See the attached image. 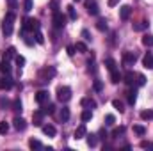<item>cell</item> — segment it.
I'll use <instances>...</instances> for the list:
<instances>
[{
    "label": "cell",
    "mask_w": 153,
    "mask_h": 151,
    "mask_svg": "<svg viewBox=\"0 0 153 151\" xmlns=\"http://www.w3.org/2000/svg\"><path fill=\"white\" fill-rule=\"evenodd\" d=\"M130 14H132V7H130V5H121V7H119V18H121L123 21H126V20L130 18Z\"/></svg>",
    "instance_id": "cell-7"
},
{
    "label": "cell",
    "mask_w": 153,
    "mask_h": 151,
    "mask_svg": "<svg viewBox=\"0 0 153 151\" xmlns=\"http://www.w3.org/2000/svg\"><path fill=\"white\" fill-rule=\"evenodd\" d=\"M7 132H9V124H7L5 121H2V123H0V133H2V135H5Z\"/></svg>",
    "instance_id": "cell-33"
},
{
    "label": "cell",
    "mask_w": 153,
    "mask_h": 151,
    "mask_svg": "<svg viewBox=\"0 0 153 151\" xmlns=\"http://www.w3.org/2000/svg\"><path fill=\"white\" fill-rule=\"evenodd\" d=\"M85 7H87V13H89L91 16H96V14L100 13V9H98V4H96V0H87Z\"/></svg>",
    "instance_id": "cell-6"
},
{
    "label": "cell",
    "mask_w": 153,
    "mask_h": 151,
    "mask_svg": "<svg viewBox=\"0 0 153 151\" xmlns=\"http://www.w3.org/2000/svg\"><path fill=\"white\" fill-rule=\"evenodd\" d=\"M43 115H45V112H43V110H38V112H34L32 119H34V124H36V126H41V123H43Z\"/></svg>",
    "instance_id": "cell-16"
},
{
    "label": "cell",
    "mask_w": 153,
    "mask_h": 151,
    "mask_svg": "<svg viewBox=\"0 0 153 151\" xmlns=\"http://www.w3.org/2000/svg\"><path fill=\"white\" fill-rule=\"evenodd\" d=\"M66 52H68V55H73V53H75V46H73V44H70V46L66 48Z\"/></svg>",
    "instance_id": "cell-45"
},
{
    "label": "cell",
    "mask_w": 153,
    "mask_h": 151,
    "mask_svg": "<svg viewBox=\"0 0 153 151\" xmlns=\"http://www.w3.org/2000/svg\"><path fill=\"white\" fill-rule=\"evenodd\" d=\"M143 44H144V46H148V48H152V46H153V36H152V34H146V36L143 38Z\"/></svg>",
    "instance_id": "cell-20"
},
{
    "label": "cell",
    "mask_w": 153,
    "mask_h": 151,
    "mask_svg": "<svg viewBox=\"0 0 153 151\" xmlns=\"http://www.w3.org/2000/svg\"><path fill=\"white\" fill-rule=\"evenodd\" d=\"M135 101H137V91L134 89V91H130V93H128V103H130V105H134Z\"/></svg>",
    "instance_id": "cell-23"
},
{
    "label": "cell",
    "mask_w": 153,
    "mask_h": 151,
    "mask_svg": "<svg viewBox=\"0 0 153 151\" xmlns=\"http://www.w3.org/2000/svg\"><path fill=\"white\" fill-rule=\"evenodd\" d=\"M135 61H137V55H135V53H130V52H126V53L123 55V62H125L126 66H132Z\"/></svg>",
    "instance_id": "cell-9"
},
{
    "label": "cell",
    "mask_w": 153,
    "mask_h": 151,
    "mask_svg": "<svg viewBox=\"0 0 153 151\" xmlns=\"http://www.w3.org/2000/svg\"><path fill=\"white\" fill-rule=\"evenodd\" d=\"M107 4H109L111 7H114V5H117V4H119V0H109Z\"/></svg>",
    "instance_id": "cell-48"
},
{
    "label": "cell",
    "mask_w": 153,
    "mask_h": 151,
    "mask_svg": "<svg viewBox=\"0 0 153 151\" xmlns=\"http://www.w3.org/2000/svg\"><path fill=\"white\" fill-rule=\"evenodd\" d=\"M66 9H68V16H70L71 20H76V13H75V7H73V5H68Z\"/></svg>",
    "instance_id": "cell-31"
},
{
    "label": "cell",
    "mask_w": 153,
    "mask_h": 151,
    "mask_svg": "<svg viewBox=\"0 0 153 151\" xmlns=\"http://www.w3.org/2000/svg\"><path fill=\"white\" fill-rule=\"evenodd\" d=\"M82 38L85 39V41H91V36H89V32H87V30H82Z\"/></svg>",
    "instance_id": "cell-46"
},
{
    "label": "cell",
    "mask_w": 153,
    "mask_h": 151,
    "mask_svg": "<svg viewBox=\"0 0 153 151\" xmlns=\"http://www.w3.org/2000/svg\"><path fill=\"white\" fill-rule=\"evenodd\" d=\"M25 11H32V0H25Z\"/></svg>",
    "instance_id": "cell-44"
},
{
    "label": "cell",
    "mask_w": 153,
    "mask_h": 151,
    "mask_svg": "<svg viewBox=\"0 0 153 151\" xmlns=\"http://www.w3.org/2000/svg\"><path fill=\"white\" fill-rule=\"evenodd\" d=\"M11 87H13V82H11V78H9V76H7V78L4 76V78L0 80V89H2V91H9Z\"/></svg>",
    "instance_id": "cell-14"
},
{
    "label": "cell",
    "mask_w": 153,
    "mask_h": 151,
    "mask_svg": "<svg viewBox=\"0 0 153 151\" xmlns=\"http://www.w3.org/2000/svg\"><path fill=\"white\" fill-rule=\"evenodd\" d=\"M13 109H14L16 112H22V101H20V100H16V101L13 103Z\"/></svg>",
    "instance_id": "cell-39"
},
{
    "label": "cell",
    "mask_w": 153,
    "mask_h": 151,
    "mask_svg": "<svg viewBox=\"0 0 153 151\" xmlns=\"http://www.w3.org/2000/svg\"><path fill=\"white\" fill-rule=\"evenodd\" d=\"M0 70H2L5 75H9V73H11V64H9V61H7V59H4V61L0 62Z\"/></svg>",
    "instance_id": "cell-17"
},
{
    "label": "cell",
    "mask_w": 153,
    "mask_h": 151,
    "mask_svg": "<svg viewBox=\"0 0 153 151\" xmlns=\"http://www.w3.org/2000/svg\"><path fill=\"white\" fill-rule=\"evenodd\" d=\"M43 133L48 135V137H53V135L57 133V130H55V126H52V124H45V126H43Z\"/></svg>",
    "instance_id": "cell-15"
},
{
    "label": "cell",
    "mask_w": 153,
    "mask_h": 151,
    "mask_svg": "<svg viewBox=\"0 0 153 151\" xmlns=\"http://www.w3.org/2000/svg\"><path fill=\"white\" fill-rule=\"evenodd\" d=\"M23 30H30V32L39 30V21L38 20H32V18H25L23 20Z\"/></svg>",
    "instance_id": "cell-3"
},
{
    "label": "cell",
    "mask_w": 153,
    "mask_h": 151,
    "mask_svg": "<svg viewBox=\"0 0 153 151\" xmlns=\"http://www.w3.org/2000/svg\"><path fill=\"white\" fill-rule=\"evenodd\" d=\"M14 59H16V64H18V66H20V68H22V66H23V64H25V57H22V55H16V57H14Z\"/></svg>",
    "instance_id": "cell-38"
},
{
    "label": "cell",
    "mask_w": 153,
    "mask_h": 151,
    "mask_svg": "<svg viewBox=\"0 0 153 151\" xmlns=\"http://www.w3.org/2000/svg\"><path fill=\"white\" fill-rule=\"evenodd\" d=\"M13 57H16V50L11 46V48H7V52L4 53V59H7V61H9V59H13Z\"/></svg>",
    "instance_id": "cell-22"
},
{
    "label": "cell",
    "mask_w": 153,
    "mask_h": 151,
    "mask_svg": "<svg viewBox=\"0 0 153 151\" xmlns=\"http://www.w3.org/2000/svg\"><path fill=\"white\" fill-rule=\"evenodd\" d=\"M75 2H80V0H75Z\"/></svg>",
    "instance_id": "cell-51"
},
{
    "label": "cell",
    "mask_w": 153,
    "mask_h": 151,
    "mask_svg": "<svg viewBox=\"0 0 153 151\" xmlns=\"http://www.w3.org/2000/svg\"><path fill=\"white\" fill-rule=\"evenodd\" d=\"M80 103H82V107H87V109H94V107H96V101L91 100V98H84Z\"/></svg>",
    "instance_id": "cell-18"
},
{
    "label": "cell",
    "mask_w": 153,
    "mask_h": 151,
    "mask_svg": "<svg viewBox=\"0 0 153 151\" xmlns=\"http://www.w3.org/2000/svg\"><path fill=\"white\" fill-rule=\"evenodd\" d=\"M96 144H98L96 135H87V146H89V148H94Z\"/></svg>",
    "instance_id": "cell-24"
},
{
    "label": "cell",
    "mask_w": 153,
    "mask_h": 151,
    "mask_svg": "<svg viewBox=\"0 0 153 151\" xmlns=\"http://www.w3.org/2000/svg\"><path fill=\"white\" fill-rule=\"evenodd\" d=\"M143 64H144V68H146V70H153V53H152V52H148V53L144 55Z\"/></svg>",
    "instance_id": "cell-11"
},
{
    "label": "cell",
    "mask_w": 153,
    "mask_h": 151,
    "mask_svg": "<svg viewBox=\"0 0 153 151\" xmlns=\"http://www.w3.org/2000/svg\"><path fill=\"white\" fill-rule=\"evenodd\" d=\"M123 78H125V82H126L128 85H135V84H137V80H135V78H137V75H135L134 71H126Z\"/></svg>",
    "instance_id": "cell-10"
},
{
    "label": "cell",
    "mask_w": 153,
    "mask_h": 151,
    "mask_svg": "<svg viewBox=\"0 0 153 151\" xmlns=\"http://www.w3.org/2000/svg\"><path fill=\"white\" fill-rule=\"evenodd\" d=\"M73 135H75V139H76V141H78V139H84V137L87 135V130H85V124H80V126H78V128L75 130V133H73Z\"/></svg>",
    "instance_id": "cell-12"
},
{
    "label": "cell",
    "mask_w": 153,
    "mask_h": 151,
    "mask_svg": "<svg viewBox=\"0 0 153 151\" xmlns=\"http://www.w3.org/2000/svg\"><path fill=\"white\" fill-rule=\"evenodd\" d=\"M13 126H14L18 132H23V130L27 128V123H25V119H23V117H14V121H13Z\"/></svg>",
    "instance_id": "cell-8"
},
{
    "label": "cell",
    "mask_w": 153,
    "mask_h": 151,
    "mask_svg": "<svg viewBox=\"0 0 153 151\" xmlns=\"http://www.w3.org/2000/svg\"><path fill=\"white\" fill-rule=\"evenodd\" d=\"M29 146H30L32 150H39V148H43V144H41L39 141H36V139H30V142H29Z\"/></svg>",
    "instance_id": "cell-28"
},
{
    "label": "cell",
    "mask_w": 153,
    "mask_h": 151,
    "mask_svg": "<svg viewBox=\"0 0 153 151\" xmlns=\"http://www.w3.org/2000/svg\"><path fill=\"white\" fill-rule=\"evenodd\" d=\"M105 64H107V68H109L111 71H114V70H116V61H114V59H107V61H105Z\"/></svg>",
    "instance_id": "cell-34"
},
{
    "label": "cell",
    "mask_w": 153,
    "mask_h": 151,
    "mask_svg": "<svg viewBox=\"0 0 153 151\" xmlns=\"http://www.w3.org/2000/svg\"><path fill=\"white\" fill-rule=\"evenodd\" d=\"M93 89H94L96 93H100V91L103 89V84H102L100 80H94V84H93Z\"/></svg>",
    "instance_id": "cell-36"
},
{
    "label": "cell",
    "mask_w": 153,
    "mask_h": 151,
    "mask_svg": "<svg viewBox=\"0 0 153 151\" xmlns=\"http://www.w3.org/2000/svg\"><path fill=\"white\" fill-rule=\"evenodd\" d=\"M13 21H14V13H7L4 21H2V32L5 36H11L13 34Z\"/></svg>",
    "instance_id": "cell-1"
},
{
    "label": "cell",
    "mask_w": 153,
    "mask_h": 151,
    "mask_svg": "<svg viewBox=\"0 0 153 151\" xmlns=\"http://www.w3.org/2000/svg\"><path fill=\"white\" fill-rule=\"evenodd\" d=\"M53 109H55L53 105H48V107H45V109H43V112H45V114H53Z\"/></svg>",
    "instance_id": "cell-43"
},
{
    "label": "cell",
    "mask_w": 153,
    "mask_h": 151,
    "mask_svg": "<svg viewBox=\"0 0 153 151\" xmlns=\"http://www.w3.org/2000/svg\"><path fill=\"white\" fill-rule=\"evenodd\" d=\"M80 117H82V121H84V123H87V121L93 117V112L87 109V110H84V112H82V115H80Z\"/></svg>",
    "instance_id": "cell-27"
},
{
    "label": "cell",
    "mask_w": 153,
    "mask_h": 151,
    "mask_svg": "<svg viewBox=\"0 0 153 151\" xmlns=\"http://www.w3.org/2000/svg\"><path fill=\"white\" fill-rule=\"evenodd\" d=\"M75 50H78L80 53H85L87 52V46H85V43H82V41H78L75 44Z\"/></svg>",
    "instance_id": "cell-25"
},
{
    "label": "cell",
    "mask_w": 153,
    "mask_h": 151,
    "mask_svg": "<svg viewBox=\"0 0 153 151\" xmlns=\"http://www.w3.org/2000/svg\"><path fill=\"white\" fill-rule=\"evenodd\" d=\"M100 135H102V139H107V132H105V130H102Z\"/></svg>",
    "instance_id": "cell-50"
},
{
    "label": "cell",
    "mask_w": 153,
    "mask_h": 151,
    "mask_svg": "<svg viewBox=\"0 0 153 151\" xmlns=\"http://www.w3.org/2000/svg\"><path fill=\"white\" fill-rule=\"evenodd\" d=\"M141 119H144V121L153 119V110H144V112H141Z\"/></svg>",
    "instance_id": "cell-29"
},
{
    "label": "cell",
    "mask_w": 153,
    "mask_h": 151,
    "mask_svg": "<svg viewBox=\"0 0 153 151\" xmlns=\"http://www.w3.org/2000/svg\"><path fill=\"white\" fill-rule=\"evenodd\" d=\"M123 132H125V126H119V128H114V130H112V133H111V135H112V137H119Z\"/></svg>",
    "instance_id": "cell-35"
},
{
    "label": "cell",
    "mask_w": 153,
    "mask_h": 151,
    "mask_svg": "<svg viewBox=\"0 0 153 151\" xmlns=\"http://www.w3.org/2000/svg\"><path fill=\"white\" fill-rule=\"evenodd\" d=\"M64 25H66V16H64L62 13L55 11V13H53V27H55V29H62Z\"/></svg>",
    "instance_id": "cell-4"
},
{
    "label": "cell",
    "mask_w": 153,
    "mask_h": 151,
    "mask_svg": "<svg viewBox=\"0 0 153 151\" xmlns=\"http://www.w3.org/2000/svg\"><path fill=\"white\" fill-rule=\"evenodd\" d=\"M134 132H135L137 135H144V133H146V128L141 126V124H135V126H134Z\"/></svg>",
    "instance_id": "cell-30"
},
{
    "label": "cell",
    "mask_w": 153,
    "mask_h": 151,
    "mask_svg": "<svg viewBox=\"0 0 153 151\" xmlns=\"http://www.w3.org/2000/svg\"><path fill=\"white\" fill-rule=\"evenodd\" d=\"M16 4H18L16 0H7V5H9L11 9H14V7H16Z\"/></svg>",
    "instance_id": "cell-47"
},
{
    "label": "cell",
    "mask_w": 153,
    "mask_h": 151,
    "mask_svg": "<svg viewBox=\"0 0 153 151\" xmlns=\"http://www.w3.org/2000/svg\"><path fill=\"white\" fill-rule=\"evenodd\" d=\"M36 101H38L39 105H43L45 101H48V91H39L38 94H36Z\"/></svg>",
    "instance_id": "cell-13"
},
{
    "label": "cell",
    "mask_w": 153,
    "mask_h": 151,
    "mask_svg": "<svg viewBox=\"0 0 153 151\" xmlns=\"http://www.w3.org/2000/svg\"><path fill=\"white\" fill-rule=\"evenodd\" d=\"M96 29H98L100 32H105V30H107V21H105V20H98V21H96Z\"/></svg>",
    "instance_id": "cell-21"
},
{
    "label": "cell",
    "mask_w": 153,
    "mask_h": 151,
    "mask_svg": "<svg viewBox=\"0 0 153 151\" xmlns=\"http://www.w3.org/2000/svg\"><path fill=\"white\" fill-rule=\"evenodd\" d=\"M112 75H111V80H112V84H117V82H121L123 80V75L117 71V70H114V71H111Z\"/></svg>",
    "instance_id": "cell-19"
},
{
    "label": "cell",
    "mask_w": 153,
    "mask_h": 151,
    "mask_svg": "<svg viewBox=\"0 0 153 151\" xmlns=\"http://www.w3.org/2000/svg\"><path fill=\"white\" fill-rule=\"evenodd\" d=\"M52 9H53V13L57 11V0H52Z\"/></svg>",
    "instance_id": "cell-49"
},
{
    "label": "cell",
    "mask_w": 153,
    "mask_h": 151,
    "mask_svg": "<svg viewBox=\"0 0 153 151\" xmlns=\"http://www.w3.org/2000/svg\"><path fill=\"white\" fill-rule=\"evenodd\" d=\"M36 41H38L39 44H43V43H45V38H43V34H41L39 30H36Z\"/></svg>",
    "instance_id": "cell-41"
},
{
    "label": "cell",
    "mask_w": 153,
    "mask_h": 151,
    "mask_svg": "<svg viewBox=\"0 0 153 151\" xmlns=\"http://www.w3.org/2000/svg\"><path fill=\"white\" fill-rule=\"evenodd\" d=\"M112 105H114L116 110H119V112H123V110H125V109H123V103H121L119 100H114V101H112Z\"/></svg>",
    "instance_id": "cell-37"
},
{
    "label": "cell",
    "mask_w": 153,
    "mask_h": 151,
    "mask_svg": "<svg viewBox=\"0 0 153 151\" xmlns=\"http://www.w3.org/2000/svg\"><path fill=\"white\" fill-rule=\"evenodd\" d=\"M52 76H55V70H53V68H45V70H41V73H39V78H41L43 82H48Z\"/></svg>",
    "instance_id": "cell-5"
},
{
    "label": "cell",
    "mask_w": 153,
    "mask_h": 151,
    "mask_svg": "<svg viewBox=\"0 0 153 151\" xmlns=\"http://www.w3.org/2000/svg\"><path fill=\"white\" fill-rule=\"evenodd\" d=\"M61 119H62L64 123L70 119V109H62V110H61Z\"/></svg>",
    "instance_id": "cell-32"
},
{
    "label": "cell",
    "mask_w": 153,
    "mask_h": 151,
    "mask_svg": "<svg viewBox=\"0 0 153 151\" xmlns=\"http://www.w3.org/2000/svg\"><path fill=\"white\" fill-rule=\"evenodd\" d=\"M105 121H107V123H105V124H109V126H111V124H114L116 117H114V115H112V114H109V115H107V117H105Z\"/></svg>",
    "instance_id": "cell-40"
},
{
    "label": "cell",
    "mask_w": 153,
    "mask_h": 151,
    "mask_svg": "<svg viewBox=\"0 0 153 151\" xmlns=\"http://www.w3.org/2000/svg\"><path fill=\"white\" fill-rule=\"evenodd\" d=\"M70 98H71V89L70 87H59L57 89V100L59 101L66 103V101H70Z\"/></svg>",
    "instance_id": "cell-2"
},
{
    "label": "cell",
    "mask_w": 153,
    "mask_h": 151,
    "mask_svg": "<svg viewBox=\"0 0 153 151\" xmlns=\"http://www.w3.org/2000/svg\"><path fill=\"white\" fill-rule=\"evenodd\" d=\"M144 84H146L144 75H137V85H144Z\"/></svg>",
    "instance_id": "cell-42"
},
{
    "label": "cell",
    "mask_w": 153,
    "mask_h": 151,
    "mask_svg": "<svg viewBox=\"0 0 153 151\" xmlns=\"http://www.w3.org/2000/svg\"><path fill=\"white\" fill-rule=\"evenodd\" d=\"M146 27H148V21H141V23L134 25V30H135V32H141V30H144Z\"/></svg>",
    "instance_id": "cell-26"
}]
</instances>
